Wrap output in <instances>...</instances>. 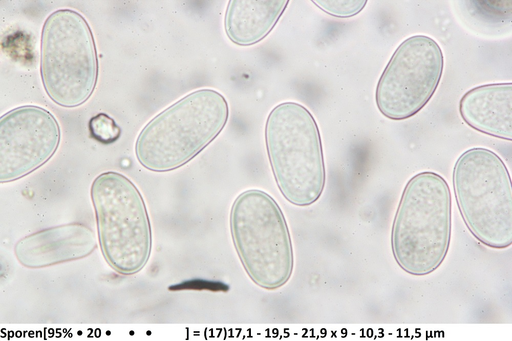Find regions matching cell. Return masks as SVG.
I'll return each instance as SVG.
<instances>
[{
  "mask_svg": "<svg viewBox=\"0 0 512 341\" xmlns=\"http://www.w3.org/2000/svg\"><path fill=\"white\" fill-rule=\"evenodd\" d=\"M452 198L440 175L424 172L413 177L403 190L392 230V247L398 264L411 273L435 269L449 247Z\"/></svg>",
  "mask_w": 512,
  "mask_h": 341,
  "instance_id": "obj_2",
  "label": "cell"
},
{
  "mask_svg": "<svg viewBox=\"0 0 512 341\" xmlns=\"http://www.w3.org/2000/svg\"><path fill=\"white\" fill-rule=\"evenodd\" d=\"M229 116L219 92L200 90L185 97L152 119L139 135L137 158L145 168L165 172L194 158L221 133Z\"/></svg>",
  "mask_w": 512,
  "mask_h": 341,
  "instance_id": "obj_1",
  "label": "cell"
},
{
  "mask_svg": "<svg viewBox=\"0 0 512 341\" xmlns=\"http://www.w3.org/2000/svg\"><path fill=\"white\" fill-rule=\"evenodd\" d=\"M91 195L108 255L125 272L140 269L150 254L151 232L138 189L124 175L108 172L94 180Z\"/></svg>",
  "mask_w": 512,
  "mask_h": 341,
  "instance_id": "obj_6",
  "label": "cell"
},
{
  "mask_svg": "<svg viewBox=\"0 0 512 341\" xmlns=\"http://www.w3.org/2000/svg\"><path fill=\"white\" fill-rule=\"evenodd\" d=\"M89 129L94 139L104 144L114 143L121 133L120 127L114 119L104 113L92 117L89 122Z\"/></svg>",
  "mask_w": 512,
  "mask_h": 341,
  "instance_id": "obj_12",
  "label": "cell"
},
{
  "mask_svg": "<svg viewBox=\"0 0 512 341\" xmlns=\"http://www.w3.org/2000/svg\"><path fill=\"white\" fill-rule=\"evenodd\" d=\"M41 47V75L49 96L65 107L84 102L98 74L95 43L85 19L71 10L53 12L45 23Z\"/></svg>",
  "mask_w": 512,
  "mask_h": 341,
  "instance_id": "obj_5",
  "label": "cell"
},
{
  "mask_svg": "<svg viewBox=\"0 0 512 341\" xmlns=\"http://www.w3.org/2000/svg\"><path fill=\"white\" fill-rule=\"evenodd\" d=\"M233 240L248 265L289 266L292 250L284 215L263 191L246 190L235 200L230 212Z\"/></svg>",
  "mask_w": 512,
  "mask_h": 341,
  "instance_id": "obj_8",
  "label": "cell"
},
{
  "mask_svg": "<svg viewBox=\"0 0 512 341\" xmlns=\"http://www.w3.org/2000/svg\"><path fill=\"white\" fill-rule=\"evenodd\" d=\"M455 198L464 223L484 244L504 248L512 241V188L501 158L482 147L467 150L453 169Z\"/></svg>",
  "mask_w": 512,
  "mask_h": 341,
  "instance_id": "obj_4",
  "label": "cell"
},
{
  "mask_svg": "<svg viewBox=\"0 0 512 341\" xmlns=\"http://www.w3.org/2000/svg\"><path fill=\"white\" fill-rule=\"evenodd\" d=\"M54 117L40 107H19L0 120V180L8 182L36 169L53 155L60 141Z\"/></svg>",
  "mask_w": 512,
  "mask_h": 341,
  "instance_id": "obj_9",
  "label": "cell"
},
{
  "mask_svg": "<svg viewBox=\"0 0 512 341\" xmlns=\"http://www.w3.org/2000/svg\"><path fill=\"white\" fill-rule=\"evenodd\" d=\"M265 139L284 197L298 206L315 202L323 191L326 173L321 135L311 113L296 102L276 105L267 119Z\"/></svg>",
  "mask_w": 512,
  "mask_h": 341,
  "instance_id": "obj_3",
  "label": "cell"
},
{
  "mask_svg": "<svg viewBox=\"0 0 512 341\" xmlns=\"http://www.w3.org/2000/svg\"><path fill=\"white\" fill-rule=\"evenodd\" d=\"M315 4L331 15L347 17L355 15L365 7L367 1H314Z\"/></svg>",
  "mask_w": 512,
  "mask_h": 341,
  "instance_id": "obj_13",
  "label": "cell"
},
{
  "mask_svg": "<svg viewBox=\"0 0 512 341\" xmlns=\"http://www.w3.org/2000/svg\"><path fill=\"white\" fill-rule=\"evenodd\" d=\"M440 47L422 35L406 39L383 71L376 90L378 109L386 117L400 120L413 116L431 98L443 68Z\"/></svg>",
  "mask_w": 512,
  "mask_h": 341,
  "instance_id": "obj_7",
  "label": "cell"
},
{
  "mask_svg": "<svg viewBox=\"0 0 512 341\" xmlns=\"http://www.w3.org/2000/svg\"><path fill=\"white\" fill-rule=\"evenodd\" d=\"M288 0H231L225 16V29L233 42L248 46L266 37L286 8Z\"/></svg>",
  "mask_w": 512,
  "mask_h": 341,
  "instance_id": "obj_11",
  "label": "cell"
},
{
  "mask_svg": "<svg viewBox=\"0 0 512 341\" xmlns=\"http://www.w3.org/2000/svg\"><path fill=\"white\" fill-rule=\"evenodd\" d=\"M463 120L473 129L511 140L512 83L487 84L467 91L459 102Z\"/></svg>",
  "mask_w": 512,
  "mask_h": 341,
  "instance_id": "obj_10",
  "label": "cell"
}]
</instances>
